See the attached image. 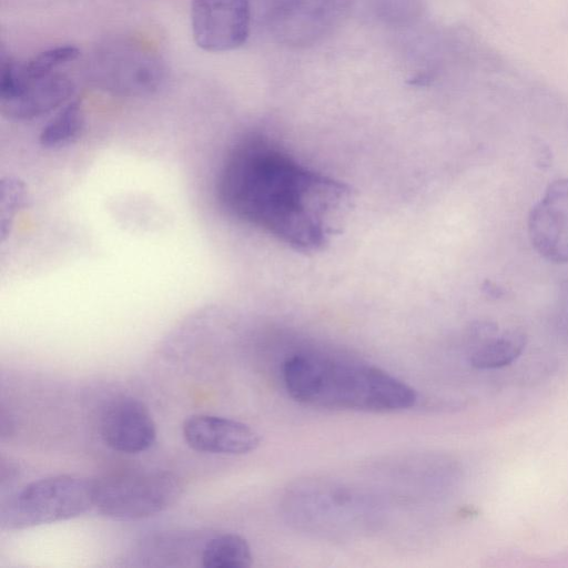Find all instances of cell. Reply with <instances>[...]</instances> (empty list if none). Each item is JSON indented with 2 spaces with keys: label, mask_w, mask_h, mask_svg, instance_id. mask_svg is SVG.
Segmentation results:
<instances>
[{
  "label": "cell",
  "mask_w": 568,
  "mask_h": 568,
  "mask_svg": "<svg viewBox=\"0 0 568 568\" xmlns=\"http://www.w3.org/2000/svg\"><path fill=\"white\" fill-rule=\"evenodd\" d=\"M215 191L227 215L301 253L322 251L332 241L351 197L345 183L260 132L231 146Z\"/></svg>",
  "instance_id": "1"
},
{
  "label": "cell",
  "mask_w": 568,
  "mask_h": 568,
  "mask_svg": "<svg viewBox=\"0 0 568 568\" xmlns=\"http://www.w3.org/2000/svg\"><path fill=\"white\" fill-rule=\"evenodd\" d=\"M283 381L294 400L312 407L393 413L417 400L412 386L386 371L323 352H300L286 358Z\"/></svg>",
  "instance_id": "2"
},
{
  "label": "cell",
  "mask_w": 568,
  "mask_h": 568,
  "mask_svg": "<svg viewBox=\"0 0 568 568\" xmlns=\"http://www.w3.org/2000/svg\"><path fill=\"white\" fill-rule=\"evenodd\" d=\"M88 82L104 93L139 98L155 93L166 80L162 57L132 39H111L99 44L85 63Z\"/></svg>",
  "instance_id": "3"
},
{
  "label": "cell",
  "mask_w": 568,
  "mask_h": 568,
  "mask_svg": "<svg viewBox=\"0 0 568 568\" xmlns=\"http://www.w3.org/2000/svg\"><path fill=\"white\" fill-rule=\"evenodd\" d=\"M94 507V480L54 475L31 481L1 506L2 529L20 530L79 517Z\"/></svg>",
  "instance_id": "4"
},
{
  "label": "cell",
  "mask_w": 568,
  "mask_h": 568,
  "mask_svg": "<svg viewBox=\"0 0 568 568\" xmlns=\"http://www.w3.org/2000/svg\"><path fill=\"white\" fill-rule=\"evenodd\" d=\"M182 491V480L169 470L122 471L94 479V507L111 519L140 520L170 508Z\"/></svg>",
  "instance_id": "5"
},
{
  "label": "cell",
  "mask_w": 568,
  "mask_h": 568,
  "mask_svg": "<svg viewBox=\"0 0 568 568\" xmlns=\"http://www.w3.org/2000/svg\"><path fill=\"white\" fill-rule=\"evenodd\" d=\"M349 0H276L268 27L282 44L304 48L328 36L346 16Z\"/></svg>",
  "instance_id": "6"
},
{
  "label": "cell",
  "mask_w": 568,
  "mask_h": 568,
  "mask_svg": "<svg viewBox=\"0 0 568 568\" xmlns=\"http://www.w3.org/2000/svg\"><path fill=\"white\" fill-rule=\"evenodd\" d=\"M191 28L194 42L204 51L237 49L250 34V0H192Z\"/></svg>",
  "instance_id": "7"
},
{
  "label": "cell",
  "mask_w": 568,
  "mask_h": 568,
  "mask_svg": "<svg viewBox=\"0 0 568 568\" xmlns=\"http://www.w3.org/2000/svg\"><path fill=\"white\" fill-rule=\"evenodd\" d=\"M535 251L555 264L568 263V178L552 181L528 216Z\"/></svg>",
  "instance_id": "8"
},
{
  "label": "cell",
  "mask_w": 568,
  "mask_h": 568,
  "mask_svg": "<svg viewBox=\"0 0 568 568\" xmlns=\"http://www.w3.org/2000/svg\"><path fill=\"white\" fill-rule=\"evenodd\" d=\"M100 434L114 452L140 454L156 440V425L149 408L133 397L111 402L102 414Z\"/></svg>",
  "instance_id": "9"
},
{
  "label": "cell",
  "mask_w": 568,
  "mask_h": 568,
  "mask_svg": "<svg viewBox=\"0 0 568 568\" xmlns=\"http://www.w3.org/2000/svg\"><path fill=\"white\" fill-rule=\"evenodd\" d=\"M185 443L193 450L214 455H244L255 450L260 434L250 425L216 415L196 414L182 425Z\"/></svg>",
  "instance_id": "10"
},
{
  "label": "cell",
  "mask_w": 568,
  "mask_h": 568,
  "mask_svg": "<svg viewBox=\"0 0 568 568\" xmlns=\"http://www.w3.org/2000/svg\"><path fill=\"white\" fill-rule=\"evenodd\" d=\"M73 92L71 79L54 72L23 83L0 98V110L10 120L32 121L63 106L71 100Z\"/></svg>",
  "instance_id": "11"
},
{
  "label": "cell",
  "mask_w": 568,
  "mask_h": 568,
  "mask_svg": "<svg viewBox=\"0 0 568 568\" xmlns=\"http://www.w3.org/2000/svg\"><path fill=\"white\" fill-rule=\"evenodd\" d=\"M252 561L247 540L232 532L211 538L201 554V564L205 568H246Z\"/></svg>",
  "instance_id": "12"
},
{
  "label": "cell",
  "mask_w": 568,
  "mask_h": 568,
  "mask_svg": "<svg viewBox=\"0 0 568 568\" xmlns=\"http://www.w3.org/2000/svg\"><path fill=\"white\" fill-rule=\"evenodd\" d=\"M526 335L520 331H508L481 343L470 355V364L479 369H491L514 362L524 351Z\"/></svg>",
  "instance_id": "13"
},
{
  "label": "cell",
  "mask_w": 568,
  "mask_h": 568,
  "mask_svg": "<svg viewBox=\"0 0 568 568\" xmlns=\"http://www.w3.org/2000/svg\"><path fill=\"white\" fill-rule=\"evenodd\" d=\"M84 125V114L79 100H70L47 122L40 132L44 148L57 149L72 144Z\"/></svg>",
  "instance_id": "14"
},
{
  "label": "cell",
  "mask_w": 568,
  "mask_h": 568,
  "mask_svg": "<svg viewBox=\"0 0 568 568\" xmlns=\"http://www.w3.org/2000/svg\"><path fill=\"white\" fill-rule=\"evenodd\" d=\"M1 436H9L12 433L13 429V423L9 414H7L4 410H1Z\"/></svg>",
  "instance_id": "15"
}]
</instances>
